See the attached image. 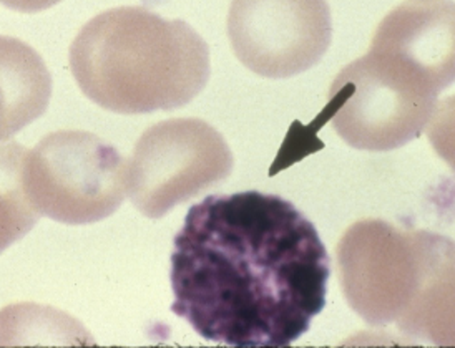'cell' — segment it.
Segmentation results:
<instances>
[{
    "mask_svg": "<svg viewBox=\"0 0 455 348\" xmlns=\"http://www.w3.org/2000/svg\"><path fill=\"white\" fill-rule=\"evenodd\" d=\"M328 249L288 199L210 194L191 206L172 252V312L208 342L290 347L326 307Z\"/></svg>",
    "mask_w": 455,
    "mask_h": 348,
    "instance_id": "obj_1",
    "label": "cell"
},
{
    "mask_svg": "<svg viewBox=\"0 0 455 348\" xmlns=\"http://www.w3.org/2000/svg\"><path fill=\"white\" fill-rule=\"evenodd\" d=\"M454 76V4L397 5L380 20L366 55L332 80L347 97L331 123L353 148H401L427 128Z\"/></svg>",
    "mask_w": 455,
    "mask_h": 348,
    "instance_id": "obj_2",
    "label": "cell"
},
{
    "mask_svg": "<svg viewBox=\"0 0 455 348\" xmlns=\"http://www.w3.org/2000/svg\"><path fill=\"white\" fill-rule=\"evenodd\" d=\"M70 70L82 93L108 112H173L202 93L212 60L185 20L147 7H115L92 17L74 38Z\"/></svg>",
    "mask_w": 455,
    "mask_h": 348,
    "instance_id": "obj_3",
    "label": "cell"
},
{
    "mask_svg": "<svg viewBox=\"0 0 455 348\" xmlns=\"http://www.w3.org/2000/svg\"><path fill=\"white\" fill-rule=\"evenodd\" d=\"M349 307L371 327L395 323L412 340L454 344V242L422 229L361 219L338 242Z\"/></svg>",
    "mask_w": 455,
    "mask_h": 348,
    "instance_id": "obj_4",
    "label": "cell"
},
{
    "mask_svg": "<svg viewBox=\"0 0 455 348\" xmlns=\"http://www.w3.org/2000/svg\"><path fill=\"white\" fill-rule=\"evenodd\" d=\"M4 221L30 227L40 216L82 225L110 218L127 196V160L100 137L60 130L32 149H2Z\"/></svg>",
    "mask_w": 455,
    "mask_h": 348,
    "instance_id": "obj_5",
    "label": "cell"
},
{
    "mask_svg": "<svg viewBox=\"0 0 455 348\" xmlns=\"http://www.w3.org/2000/svg\"><path fill=\"white\" fill-rule=\"evenodd\" d=\"M235 166L223 135L200 118H172L140 137L127 162V196L143 216L160 219L178 204L221 185Z\"/></svg>",
    "mask_w": 455,
    "mask_h": 348,
    "instance_id": "obj_6",
    "label": "cell"
},
{
    "mask_svg": "<svg viewBox=\"0 0 455 348\" xmlns=\"http://www.w3.org/2000/svg\"><path fill=\"white\" fill-rule=\"evenodd\" d=\"M231 47L248 70L290 78L321 62L332 40L326 2L238 0L228 13Z\"/></svg>",
    "mask_w": 455,
    "mask_h": 348,
    "instance_id": "obj_7",
    "label": "cell"
},
{
    "mask_svg": "<svg viewBox=\"0 0 455 348\" xmlns=\"http://www.w3.org/2000/svg\"><path fill=\"white\" fill-rule=\"evenodd\" d=\"M13 60H15V67H12V62L5 55H2V80H4L2 83V95H4L2 139L4 141L12 137L13 131H19L24 124L30 123L40 113L45 112L49 95H51L49 74L30 82V78H36L38 74L45 70V65L42 60L30 70L17 68L19 67L17 59L13 57Z\"/></svg>",
    "mask_w": 455,
    "mask_h": 348,
    "instance_id": "obj_8",
    "label": "cell"
},
{
    "mask_svg": "<svg viewBox=\"0 0 455 348\" xmlns=\"http://www.w3.org/2000/svg\"><path fill=\"white\" fill-rule=\"evenodd\" d=\"M328 97V105L311 122V124L304 126L299 122H294L291 124L284 143L281 145L278 156L269 170V176H276L279 171L290 168L294 162H301L304 156L324 148V143L317 138V131L328 122H331L332 116L341 108L344 99L347 97V91L344 87L331 85Z\"/></svg>",
    "mask_w": 455,
    "mask_h": 348,
    "instance_id": "obj_9",
    "label": "cell"
}]
</instances>
